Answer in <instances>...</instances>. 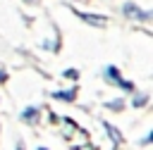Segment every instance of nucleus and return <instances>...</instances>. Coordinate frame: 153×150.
<instances>
[{
    "mask_svg": "<svg viewBox=\"0 0 153 150\" xmlns=\"http://www.w3.org/2000/svg\"><path fill=\"white\" fill-rule=\"evenodd\" d=\"M29 2H33V0H29Z\"/></svg>",
    "mask_w": 153,
    "mask_h": 150,
    "instance_id": "39448f33",
    "label": "nucleus"
},
{
    "mask_svg": "<svg viewBox=\"0 0 153 150\" xmlns=\"http://www.w3.org/2000/svg\"><path fill=\"white\" fill-rule=\"evenodd\" d=\"M81 19H86V21H91V24H105V19H103V17H91V14H81Z\"/></svg>",
    "mask_w": 153,
    "mask_h": 150,
    "instance_id": "f03ea898",
    "label": "nucleus"
},
{
    "mask_svg": "<svg viewBox=\"0 0 153 150\" xmlns=\"http://www.w3.org/2000/svg\"><path fill=\"white\" fill-rule=\"evenodd\" d=\"M17 150H24V148H22V145H19V148H17Z\"/></svg>",
    "mask_w": 153,
    "mask_h": 150,
    "instance_id": "20e7f679",
    "label": "nucleus"
},
{
    "mask_svg": "<svg viewBox=\"0 0 153 150\" xmlns=\"http://www.w3.org/2000/svg\"><path fill=\"white\" fill-rule=\"evenodd\" d=\"M124 12L129 17H139V19H148V12H141L136 5H124Z\"/></svg>",
    "mask_w": 153,
    "mask_h": 150,
    "instance_id": "f257e3e1",
    "label": "nucleus"
},
{
    "mask_svg": "<svg viewBox=\"0 0 153 150\" xmlns=\"http://www.w3.org/2000/svg\"><path fill=\"white\" fill-rule=\"evenodd\" d=\"M110 107H112V110H120V107H122V100H115V102H110Z\"/></svg>",
    "mask_w": 153,
    "mask_h": 150,
    "instance_id": "7ed1b4c3",
    "label": "nucleus"
},
{
    "mask_svg": "<svg viewBox=\"0 0 153 150\" xmlns=\"http://www.w3.org/2000/svg\"><path fill=\"white\" fill-rule=\"evenodd\" d=\"M38 150H41V148H38Z\"/></svg>",
    "mask_w": 153,
    "mask_h": 150,
    "instance_id": "423d86ee",
    "label": "nucleus"
}]
</instances>
